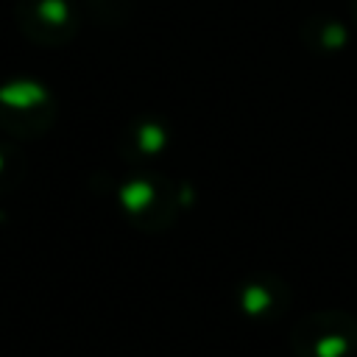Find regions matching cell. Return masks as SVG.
<instances>
[{
  "mask_svg": "<svg viewBox=\"0 0 357 357\" xmlns=\"http://www.w3.org/2000/svg\"><path fill=\"white\" fill-rule=\"evenodd\" d=\"M301 36L307 39V45L318 53H337L346 45V28L329 17H312L307 20V28L301 31Z\"/></svg>",
  "mask_w": 357,
  "mask_h": 357,
  "instance_id": "cell-4",
  "label": "cell"
},
{
  "mask_svg": "<svg viewBox=\"0 0 357 357\" xmlns=\"http://www.w3.org/2000/svg\"><path fill=\"white\" fill-rule=\"evenodd\" d=\"M287 298H290L287 284L279 276L265 273V276H248L240 284L237 304H240V312L251 321H273L284 310Z\"/></svg>",
  "mask_w": 357,
  "mask_h": 357,
  "instance_id": "cell-3",
  "label": "cell"
},
{
  "mask_svg": "<svg viewBox=\"0 0 357 357\" xmlns=\"http://www.w3.org/2000/svg\"><path fill=\"white\" fill-rule=\"evenodd\" d=\"M176 184H170L165 176L159 173H145L134 181L126 184L123 190V204L126 209L134 215V220L139 226H145V218H159L165 215L167 220H173L176 215Z\"/></svg>",
  "mask_w": 357,
  "mask_h": 357,
  "instance_id": "cell-2",
  "label": "cell"
},
{
  "mask_svg": "<svg viewBox=\"0 0 357 357\" xmlns=\"http://www.w3.org/2000/svg\"><path fill=\"white\" fill-rule=\"evenodd\" d=\"M167 142V131L162 123L151 120V123H139L137 126V148L142 153H159Z\"/></svg>",
  "mask_w": 357,
  "mask_h": 357,
  "instance_id": "cell-5",
  "label": "cell"
},
{
  "mask_svg": "<svg viewBox=\"0 0 357 357\" xmlns=\"http://www.w3.org/2000/svg\"><path fill=\"white\" fill-rule=\"evenodd\" d=\"M351 14H354V22H357V0H351Z\"/></svg>",
  "mask_w": 357,
  "mask_h": 357,
  "instance_id": "cell-6",
  "label": "cell"
},
{
  "mask_svg": "<svg viewBox=\"0 0 357 357\" xmlns=\"http://www.w3.org/2000/svg\"><path fill=\"white\" fill-rule=\"evenodd\" d=\"M293 349L298 357H346L357 349V321L337 310L315 312L296 324Z\"/></svg>",
  "mask_w": 357,
  "mask_h": 357,
  "instance_id": "cell-1",
  "label": "cell"
}]
</instances>
